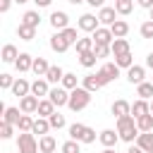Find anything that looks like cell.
<instances>
[{
    "label": "cell",
    "mask_w": 153,
    "mask_h": 153,
    "mask_svg": "<svg viewBox=\"0 0 153 153\" xmlns=\"http://www.w3.org/2000/svg\"><path fill=\"white\" fill-rule=\"evenodd\" d=\"M117 134L122 141L127 143H136L139 139V127H136V117L134 115H124V117H117Z\"/></svg>",
    "instance_id": "obj_1"
},
{
    "label": "cell",
    "mask_w": 153,
    "mask_h": 153,
    "mask_svg": "<svg viewBox=\"0 0 153 153\" xmlns=\"http://www.w3.org/2000/svg\"><path fill=\"white\" fill-rule=\"evenodd\" d=\"M88 105H91V91H86L84 86L69 91V103H67V108H69L72 112H81V110H86Z\"/></svg>",
    "instance_id": "obj_2"
},
{
    "label": "cell",
    "mask_w": 153,
    "mask_h": 153,
    "mask_svg": "<svg viewBox=\"0 0 153 153\" xmlns=\"http://www.w3.org/2000/svg\"><path fill=\"white\" fill-rule=\"evenodd\" d=\"M69 139H74L79 143H93L96 141V129H91L81 122H74V124H69Z\"/></svg>",
    "instance_id": "obj_3"
},
{
    "label": "cell",
    "mask_w": 153,
    "mask_h": 153,
    "mask_svg": "<svg viewBox=\"0 0 153 153\" xmlns=\"http://www.w3.org/2000/svg\"><path fill=\"white\" fill-rule=\"evenodd\" d=\"M17 151L19 153H41L38 151V141L31 131H19L17 136Z\"/></svg>",
    "instance_id": "obj_4"
},
{
    "label": "cell",
    "mask_w": 153,
    "mask_h": 153,
    "mask_svg": "<svg viewBox=\"0 0 153 153\" xmlns=\"http://www.w3.org/2000/svg\"><path fill=\"white\" fill-rule=\"evenodd\" d=\"M76 26H79V31L93 33V31H96V29L100 26V22H98V14H91V12L81 14V17H79V22H76Z\"/></svg>",
    "instance_id": "obj_5"
},
{
    "label": "cell",
    "mask_w": 153,
    "mask_h": 153,
    "mask_svg": "<svg viewBox=\"0 0 153 153\" xmlns=\"http://www.w3.org/2000/svg\"><path fill=\"white\" fill-rule=\"evenodd\" d=\"M48 22H50V26H53L55 31H65V29L69 26V17H67V12H62V10H55V12H50Z\"/></svg>",
    "instance_id": "obj_6"
},
{
    "label": "cell",
    "mask_w": 153,
    "mask_h": 153,
    "mask_svg": "<svg viewBox=\"0 0 153 153\" xmlns=\"http://www.w3.org/2000/svg\"><path fill=\"white\" fill-rule=\"evenodd\" d=\"M48 98L55 103V108H62V105H67V103H69V91H67V88H62V86H53V88H50V93H48Z\"/></svg>",
    "instance_id": "obj_7"
},
{
    "label": "cell",
    "mask_w": 153,
    "mask_h": 153,
    "mask_svg": "<svg viewBox=\"0 0 153 153\" xmlns=\"http://www.w3.org/2000/svg\"><path fill=\"white\" fill-rule=\"evenodd\" d=\"M38 103H41V98H36L33 93H29V96L19 98V110H22L24 115H33V112L38 110Z\"/></svg>",
    "instance_id": "obj_8"
},
{
    "label": "cell",
    "mask_w": 153,
    "mask_h": 153,
    "mask_svg": "<svg viewBox=\"0 0 153 153\" xmlns=\"http://www.w3.org/2000/svg\"><path fill=\"white\" fill-rule=\"evenodd\" d=\"M117 10L115 7H100L98 10V22H100V26H112L115 22H117Z\"/></svg>",
    "instance_id": "obj_9"
},
{
    "label": "cell",
    "mask_w": 153,
    "mask_h": 153,
    "mask_svg": "<svg viewBox=\"0 0 153 153\" xmlns=\"http://www.w3.org/2000/svg\"><path fill=\"white\" fill-rule=\"evenodd\" d=\"M93 41H96V43H103V45H112L115 36H112L110 26H98V29L93 31Z\"/></svg>",
    "instance_id": "obj_10"
},
{
    "label": "cell",
    "mask_w": 153,
    "mask_h": 153,
    "mask_svg": "<svg viewBox=\"0 0 153 153\" xmlns=\"http://www.w3.org/2000/svg\"><path fill=\"white\" fill-rule=\"evenodd\" d=\"M98 141H100L105 148H115L117 141H120V134H117L115 129H103V131L98 134Z\"/></svg>",
    "instance_id": "obj_11"
},
{
    "label": "cell",
    "mask_w": 153,
    "mask_h": 153,
    "mask_svg": "<svg viewBox=\"0 0 153 153\" xmlns=\"http://www.w3.org/2000/svg\"><path fill=\"white\" fill-rule=\"evenodd\" d=\"M127 79H129V84H143L146 81V69L141 67V65H134V67H129L127 69Z\"/></svg>",
    "instance_id": "obj_12"
},
{
    "label": "cell",
    "mask_w": 153,
    "mask_h": 153,
    "mask_svg": "<svg viewBox=\"0 0 153 153\" xmlns=\"http://www.w3.org/2000/svg\"><path fill=\"white\" fill-rule=\"evenodd\" d=\"M17 57H19L17 45L5 43V45H2V53H0V60H2V62H7V65H14V62H17Z\"/></svg>",
    "instance_id": "obj_13"
},
{
    "label": "cell",
    "mask_w": 153,
    "mask_h": 153,
    "mask_svg": "<svg viewBox=\"0 0 153 153\" xmlns=\"http://www.w3.org/2000/svg\"><path fill=\"white\" fill-rule=\"evenodd\" d=\"M31 93H33L36 98H48L50 84H48L45 79H36V81H31Z\"/></svg>",
    "instance_id": "obj_14"
},
{
    "label": "cell",
    "mask_w": 153,
    "mask_h": 153,
    "mask_svg": "<svg viewBox=\"0 0 153 153\" xmlns=\"http://www.w3.org/2000/svg\"><path fill=\"white\" fill-rule=\"evenodd\" d=\"M112 115L115 117H124V115H131V103L129 100H124V98H117L115 103H112Z\"/></svg>",
    "instance_id": "obj_15"
},
{
    "label": "cell",
    "mask_w": 153,
    "mask_h": 153,
    "mask_svg": "<svg viewBox=\"0 0 153 153\" xmlns=\"http://www.w3.org/2000/svg\"><path fill=\"white\" fill-rule=\"evenodd\" d=\"M50 48H53L55 53H67V50H69V43L65 41V36H62L60 31H55V33L50 36Z\"/></svg>",
    "instance_id": "obj_16"
},
{
    "label": "cell",
    "mask_w": 153,
    "mask_h": 153,
    "mask_svg": "<svg viewBox=\"0 0 153 153\" xmlns=\"http://www.w3.org/2000/svg\"><path fill=\"white\" fill-rule=\"evenodd\" d=\"M14 67H17V72H19V74H24V72H31V67H33V57H31L29 53H19V57H17Z\"/></svg>",
    "instance_id": "obj_17"
},
{
    "label": "cell",
    "mask_w": 153,
    "mask_h": 153,
    "mask_svg": "<svg viewBox=\"0 0 153 153\" xmlns=\"http://www.w3.org/2000/svg\"><path fill=\"white\" fill-rule=\"evenodd\" d=\"M151 112V103L148 100H143V98H136L134 103H131V115L139 120V117H143V115H148Z\"/></svg>",
    "instance_id": "obj_18"
},
{
    "label": "cell",
    "mask_w": 153,
    "mask_h": 153,
    "mask_svg": "<svg viewBox=\"0 0 153 153\" xmlns=\"http://www.w3.org/2000/svg\"><path fill=\"white\" fill-rule=\"evenodd\" d=\"M136 146L143 153H153V131H141L139 139H136Z\"/></svg>",
    "instance_id": "obj_19"
},
{
    "label": "cell",
    "mask_w": 153,
    "mask_h": 153,
    "mask_svg": "<svg viewBox=\"0 0 153 153\" xmlns=\"http://www.w3.org/2000/svg\"><path fill=\"white\" fill-rule=\"evenodd\" d=\"M19 24H26V26L38 29V26H41V14H38V10H26V12L22 14V22H19Z\"/></svg>",
    "instance_id": "obj_20"
},
{
    "label": "cell",
    "mask_w": 153,
    "mask_h": 153,
    "mask_svg": "<svg viewBox=\"0 0 153 153\" xmlns=\"http://www.w3.org/2000/svg\"><path fill=\"white\" fill-rule=\"evenodd\" d=\"M48 69H50V65H48V60H45V57H33V67H31V72H33L38 79H45Z\"/></svg>",
    "instance_id": "obj_21"
},
{
    "label": "cell",
    "mask_w": 153,
    "mask_h": 153,
    "mask_svg": "<svg viewBox=\"0 0 153 153\" xmlns=\"http://www.w3.org/2000/svg\"><path fill=\"white\" fill-rule=\"evenodd\" d=\"M55 148H57V141H55L53 134H45V136L38 139V151H41V153H53Z\"/></svg>",
    "instance_id": "obj_22"
},
{
    "label": "cell",
    "mask_w": 153,
    "mask_h": 153,
    "mask_svg": "<svg viewBox=\"0 0 153 153\" xmlns=\"http://www.w3.org/2000/svg\"><path fill=\"white\" fill-rule=\"evenodd\" d=\"M62 76H65L62 67H60V65H50V69H48V74H45V81L57 86V84H62Z\"/></svg>",
    "instance_id": "obj_23"
},
{
    "label": "cell",
    "mask_w": 153,
    "mask_h": 153,
    "mask_svg": "<svg viewBox=\"0 0 153 153\" xmlns=\"http://www.w3.org/2000/svg\"><path fill=\"white\" fill-rule=\"evenodd\" d=\"M12 93H14V96H19V98H24V96H29V93H31V84H29L24 76H19V79L14 81V86H12Z\"/></svg>",
    "instance_id": "obj_24"
},
{
    "label": "cell",
    "mask_w": 153,
    "mask_h": 153,
    "mask_svg": "<svg viewBox=\"0 0 153 153\" xmlns=\"http://www.w3.org/2000/svg\"><path fill=\"white\" fill-rule=\"evenodd\" d=\"M19 120H22V110L19 108H5V112H2V122H7V124H19Z\"/></svg>",
    "instance_id": "obj_25"
},
{
    "label": "cell",
    "mask_w": 153,
    "mask_h": 153,
    "mask_svg": "<svg viewBox=\"0 0 153 153\" xmlns=\"http://www.w3.org/2000/svg\"><path fill=\"white\" fill-rule=\"evenodd\" d=\"M53 127H50V122H48V117H38V120H33V129H31V134H38V136H45L48 131H50Z\"/></svg>",
    "instance_id": "obj_26"
},
{
    "label": "cell",
    "mask_w": 153,
    "mask_h": 153,
    "mask_svg": "<svg viewBox=\"0 0 153 153\" xmlns=\"http://www.w3.org/2000/svg\"><path fill=\"white\" fill-rule=\"evenodd\" d=\"M110 50H112V55L131 53V48H129V41H127V38H115V41H112V45H110Z\"/></svg>",
    "instance_id": "obj_27"
},
{
    "label": "cell",
    "mask_w": 153,
    "mask_h": 153,
    "mask_svg": "<svg viewBox=\"0 0 153 153\" xmlns=\"http://www.w3.org/2000/svg\"><path fill=\"white\" fill-rule=\"evenodd\" d=\"M38 117H50L53 112H55V103L50 100V98H41V103H38Z\"/></svg>",
    "instance_id": "obj_28"
},
{
    "label": "cell",
    "mask_w": 153,
    "mask_h": 153,
    "mask_svg": "<svg viewBox=\"0 0 153 153\" xmlns=\"http://www.w3.org/2000/svg\"><path fill=\"white\" fill-rule=\"evenodd\" d=\"M110 31H112V36H115V38H124V36L129 33V24H127L124 19H117V22L110 26Z\"/></svg>",
    "instance_id": "obj_29"
},
{
    "label": "cell",
    "mask_w": 153,
    "mask_h": 153,
    "mask_svg": "<svg viewBox=\"0 0 153 153\" xmlns=\"http://www.w3.org/2000/svg\"><path fill=\"white\" fill-rule=\"evenodd\" d=\"M93 45H96L93 36H81V38L76 41V53H79V55H81V53H88V50H93Z\"/></svg>",
    "instance_id": "obj_30"
},
{
    "label": "cell",
    "mask_w": 153,
    "mask_h": 153,
    "mask_svg": "<svg viewBox=\"0 0 153 153\" xmlns=\"http://www.w3.org/2000/svg\"><path fill=\"white\" fill-rule=\"evenodd\" d=\"M17 36H19L22 41H33V38H36V29H33V26H26V24H19V26H17Z\"/></svg>",
    "instance_id": "obj_31"
},
{
    "label": "cell",
    "mask_w": 153,
    "mask_h": 153,
    "mask_svg": "<svg viewBox=\"0 0 153 153\" xmlns=\"http://www.w3.org/2000/svg\"><path fill=\"white\" fill-rule=\"evenodd\" d=\"M62 88H67V91H74V88H79V79H76V74H72V72H65V76H62V84H60Z\"/></svg>",
    "instance_id": "obj_32"
},
{
    "label": "cell",
    "mask_w": 153,
    "mask_h": 153,
    "mask_svg": "<svg viewBox=\"0 0 153 153\" xmlns=\"http://www.w3.org/2000/svg\"><path fill=\"white\" fill-rule=\"evenodd\" d=\"M136 96L143 98V100L153 98V81H143V84H139V86H136Z\"/></svg>",
    "instance_id": "obj_33"
},
{
    "label": "cell",
    "mask_w": 153,
    "mask_h": 153,
    "mask_svg": "<svg viewBox=\"0 0 153 153\" xmlns=\"http://www.w3.org/2000/svg\"><path fill=\"white\" fill-rule=\"evenodd\" d=\"M115 10H117L120 17H127V14H131V10H134V0H117V2H115Z\"/></svg>",
    "instance_id": "obj_34"
},
{
    "label": "cell",
    "mask_w": 153,
    "mask_h": 153,
    "mask_svg": "<svg viewBox=\"0 0 153 153\" xmlns=\"http://www.w3.org/2000/svg\"><path fill=\"white\" fill-rule=\"evenodd\" d=\"M115 65H117L120 69H129V67H134V57H131V53L115 55Z\"/></svg>",
    "instance_id": "obj_35"
},
{
    "label": "cell",
    "mask_w": 153,
    "mask_h": 153,
    "mask_svg": "<svg viewBox=\"0 0 153 153\" xmlns=\"http://www.w3.org/2000/svg\"><path fill=\"white\" fill-rule=\"evenodd\" d=\"M81 86H84L86 91H91V93L100 88V84H98V79H96V74H86V76L81 79Z\"/></svg>",
    "instance_id": "obj_36"
},
{
    "label": "cell",
    "mask_w": 153,
    "mask_h": 153,
    "mask_svg": "<svg viewBox=\"0 0 153 153\" xmlns=\"http://www.w3.org/2000/svg\"><path fill=\"white\" fill-rule=\"evenodd\" d=\"M136 127H139V131H153V115L148 112V115L139 117L136 120Z\"/></svg>",
    "instance_id": "obj_37"
},
{
    "label": "cell",
    "mask_w": 153,
    "mask_h": 153,
    "mask_svg": "<svg viewBox=\"0 0 153 153\" xmlns=\"http://www.w3.org/2000/svg\"><path fill=\"white\" fill-rule=\"evenodd\" d=\"M96 60H98V57H96V53H93V50H88V53H81V55H79V62H81V67H86V69H91V67L96 65Z\"/></svg>",
    "instance_id": "obj_38"
},
{
    "label": "cell",
    "mask_w": 153,
    "mask_h": 153,
    "mask_svg": "<svg viewBox=\"0 0 153 153\" xmlns=\"http://www.w3.org/2000/svg\"><path fill=\"white\" fill-rule=\"evenodd\" d=\"M60 151H62V153H81V143L74 141V139H69V141H65V143L60 146Z\"/></svg>",
    "instance_id": "obj_39"
},
{
    "label": "cell",
    "mask_w": 153,
    "mask_h": 153,
    "mask_svg": "<svg viewBox=\"0 0 153 153\" xmlns=\"http://www.w3.org/2000/svg\"><path fill=\"white\" fill-rule=\"evenodd\" d=\"M60 33L65 36V41H67L69 45H76V41L81 38V36L76 33V29H72V26H67V29H65V31H60Z\"/></svg>",
    "instance_id": "obj_40"
},
{
    "label": "cell",
    "mask_w": 153,
    "mask_h": 153,
    "mask_svg": "<svg viewBox=\"0 0 153 153\" xmlns=\"http://www.w3.org/2000/svg\"><path fill=\"white\" fill-rule=\"evenodd\" d=\"M48 122H50V127H53V129H62V127L67 124V122H65V115H60L57 110H55V112L48 117Z\"/></svg>",
    "instance_id": "obj_41"
},
{
    "label": "cell",
    "mask_w": 153,
    "mask_h": 153,
    "mask_svg": "<svg viewBox=\"0 0 153 153\" xmlns=\"http://www.w3.org/2000/svg\"><path fill=\"white\" fill-rule=\"evenodd\" d=\"M17 129H19V131H31V129H33V117H31V115H24V112H22V120H19Z\"/></svg>",
    "instance_id": "obj_42"
},
{
    "label": "cell",
    "mask_w": 153,
    "mask_h": 153,
    "mask_svg": "<svg viewBox=\"0 0 153 153\" xmlns=\"http://www.w3.org/2000/svg\"><path fill=\"white\" fill-rule=\"evenodd\" d=\"M100 69H105V72H108V76H110V79H112V81H115V79H117V76H120V67H117V65H115V62H105V65H103V67H100Z\"/></svg>",
    "instance_id": "obj_43"
},
{
    "label": "cell",
    "mask_w": 153,
    "mask_h": 153,
    "mask_svg": "<svg viewBox=\"0 0 153 153\" xmlns=\"http://www.w3.org/2000/svg\"><path fill=\"white\" fill-rule=\"evenodd\" d=\"M14 81H17V79H12V74H0V88H2V91H12Z\"/></svg>",
    "instance_id": "obj_44"
},
{
    "label": "cell",
    "mask_w": 153,
    "mask_h": 153,
    "mask_svg": "<svg viewBox=\"0 0 153 153\" xmlns=\"http://www.w3.org/2000/svg\"><path fill=\"white\" fill-rule=\"evenodd\" d=\"M139 33H141V38H153V22H151V19L143 22V24L139 26Z\"/></svg>",
    "instance_id": "obj_45"
},
{
    "label": "cell",
    "mask_w": 153,
    "mask_h": 153,
    "mask_svg": "<svg viewBox=\"0 0 153 153\" xmlns=\"http://www.w3.org/2000/svg\"><path fill=\"white\" fill-rule=\"evenodd\" d=\"M93 53H96V57L100 60V57H108L112 50H110V45H103V43H96L93 45Z\"/></svg>",
    "instance_id": "obj_46"
},
{
    "label": "cell",
    "mask_w": 153,
    "mask_h": 153,
    "mask_svg": "<svg viewBox=\"0 0 153 153\" xmlns=\"http://www.w3.org/2000/svg\"><path fill=\"white\" fill-rule=\"evenodd\" d=\"M12 129H14V124L0 122V139H12Z\"/></svg>",
    "instance_id": "obj_47"
},
{
    "label": "cell",
    "mask_w": 153,
    "mask_h": 153,
    "mask_svg": "<svg viewBox=\"0 0 153 153\" xmlns=\"http://www.w3.org/2000/svg\"><path fill=\"white\" fill-rule=\"evenodd\" d=\"M12 2H14V0H0V12H2V14H5V12H10Z\"/></svg>",
    "instance_id": "obj_48"
},
{
    "label": "cell",
    "mask_w": 153,
    "mask_h": 153,
    "mask_svg": "<svg viewBox=\"0 0 153 153\" xmlns=\"http://www.w3.org/2000/svg\"><path fill=\"white\" fill-rule=\"evenodd\" d=\"M136 5L143 7V10H151V7H153V0H136Z\"/></svg>",
    "instance_id": "obj_49"
},
{
    "label": "cell",
    "mask_w": 153,
    "mask_h": 153,
    "mask_svg": "<svg viewBox=\"0 0 153 153\" xmlns=\"http://www.w3.org/2000/svg\"><path fill=\"white\" fill-rule=\"evenodd\" d=\"M31 2H33V5L41 10V7H50V2H53V0H31Z\"/></svg>",
    "instance_id": "obj_50"
},
{
    "label": "cell",
    "mask_w": 153,
    "mask_h": 153,
    "mask_svg": "<svg viewBox=\"0 0 153 153\" xmlns=\"http://www.w3.org/2000/svg\"><path fill=\"white\" fill-rule=\"evenodd\" d=\"M86 2H88L91 7H98V10H100V7H105V0H86Z\"/></svg>",
    "instance_id": "obj_51"
},
{
    "label": "cell",
    "mask_w": 153,
    "mask_h": 153,
    "mask_svg": "<svg viewBox=\"0 0 153 153\" xmlns=\"http://www.w3.org/2000/svg\"><path fill=\"white\" fill-rule=\"evenodd\" d=\"M124 153H143V151H141V148H139L136 143H129V148H127Z\"/></svg>",
    "instance_id": "obj_52"
},
{
    "label": "cell",
    "mask_w": 153,
    "mask_h": 153,
    "mask_svg": "<svg viewBox=\"0 0 153 153\" xmlns=\"http://www.w3.org/2000/svg\"><path fill=\"white\" fill-rule=\"evenodd\" d=\"M146 67H151V69H153V53H148V55H146Z\"/></svg>",
    "instance_id": "obj_53"
},
{
    "label": "cell",
    "mask_w": 153,
    "mask_h": 153,
    "mask_svg": "<svg viewBox=\"0 0 153 153\" xmlns=\"http://www.w3.org/2000/svg\"><path fill=\"white\" fill-rule=\"evenodd\" d=\"M100 153H117V151H115V148H103Z\"/></svg>",
    "instance_id": "obj_54"
},
{
    "label": "cell",
    "mask_w": 153,
    "mask_h": 153,
    "mask_svg": "<svg viewBox=\"0 0 153 153\" xmlns=\"http://www.w3.org/2000/svg\"><path fill=\"white\" fill-rule=\"evenodd\" d=\"M67 2H72V5H81V2H86V0H67Z\"/></svg>",
    "instance_id": "obj_55"
},
{
    "label": "cell",
    "mask_w": 153,
    "mask_h": 153,
    "mask_svg": "<svg viewBox=\"0 0 153 153\" xmlns=\"http://www.w3.org/2000/svg\"><path fill=\"white\" fill-rule=\"evenodd\" d=\"M17 5H26V2H31V0H14Z\"/></svg>",
    "instance_id": "obj_56"
},
{
    "label": "cell",
    "mask_w": 153,
    "mask_h": 153,
    "mask_svg": "<svg viewBox=\"0 0 153 153\" xmlns=\"http://www.w3.org/2000/svg\"><path fill=\"white\" fill-rule=\"evenodd\" d=\"M148 12H151V22H153V7H151V10H148Z\"/></svg>",
    "instance_id": "obj_57"
},
{
    "label": "cell",
    "mask_w": 153,
    "mask_h": 153,
    "mask_svg": "<svg viewBox=\"0 0 153 153\" xmlns=\"http://www.w3.org/2000/svg\"><path fill=\"white\" fill-rule=\"evenodd\" d=\"M151 115H153V100H151Z\"/></svg>",
    "instance_id": "obj_58"
},
{
    "label": "cell",
    "mask_w": 153,
    "mask_h": 153,
    "mask_svg": "<svg viewBox=\"0 0 153 153\" xmlns=\"http://www.w3.org/2000/svg\"><path fill=\"white\" fill-rule=\"evenodd\" d=\"M115 2H117V0H115Z\"/></svg>",
    "instance_id": "obj_59"
},
{
    "label": "cell",
    "mask_w": 153,
    "mask_h": 153,
    "mask_svg": "<svg viewBox=\"0 0 153 153\" xmlns=\"http://www.w3.org/2000/svg\"><path fill=\"white\" fill-rule=\"evenodd\" d=\"M17 153H19V151H17Z\"/></svg>",
    "instance_id": "obj_60"
}]
</instances>
